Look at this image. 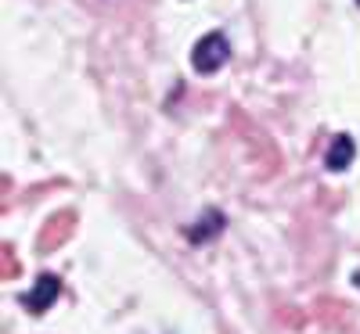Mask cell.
I'll list each match as a JSON object with an SVG mask.
<instances>
[{"mask_svg": "<svg viewBox=\"0 0 360 334\" xmlns=\"http://www.w3.org/2000/svg\"><path fill=\"white\" fill-rule=\"evenodd\" d=\"M227 58H231L227 36H224V33H205V36L195 44V51H191V65H195V72L209 76V72L224 69Z\"/></svg>", "mask_w": 360, "mask_h": 334, "instance_id": "1", "label": "cell"}, {"mask_svg": "<svg viewBox=\"0 0 360 334\" xmlns=\"http://www.w3.org/2000/svg\"><path fill=\"white\" fill-rule=\"evenodd\" d=\"M54 298H58V277H54V273H44V277H37L33 291L22 295V306H25L29 313H44Z\"/></svg>", "mask_w": 360, "mask_h": 334, "instance_id": "2", "label": "cell"}, {"mask_svg": "<svg viewBox=\"0 0 360 334\" xmlns=\"http://www.w3.org/2000/svg\"><path fill=\"white\" fill-rule=\"evenodd\" d=\"M353 155H356V144H353V137H346V133H339L335 140H332V147H328V169L332 173H342V169H349V162H353Z\"/></svg>", "mask_w": 360, "mask_h": 334, "instance_id": "3", "label": "cell"}, {"mask_svg": "<svg viewBox=\"0 0 360 334\" xmlns=\"http://www.w3.org/2000/svg\"><path fill=\"white\" fill-rule=\"evenodd\" d=\"M356 4H360V0H356Z\"/></svg>", "mask_w": 360, "mask_h": 334, "instance_id": "4", "label": "cell"}]
</instances>
